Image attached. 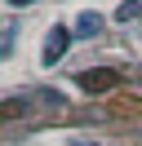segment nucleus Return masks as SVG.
<instances>
[{
  "mask_svg": "<svg viewBox=\"0 0 142 146\" xmlns=\"http://www.w3.org/2000/svg\"><path fill=\"white\" fill-rule=\"evenodd\" d=\"M67 49H71V31H67V27H49V36H44V53H40V62H44V66H53V62H58L62 53H67Z\"/></svg>",
  "mask_w": 142,
  "mask_h": 146,
  "instance_id": "1",
  "label": "nucleus"
},
{
  "mask_svg": "<svg viewBox=\"0 0 142 146\" xmlns=\"http://www.w3.org/2000/svg\"><path fill=\"white\" fill-rule=\"evenodd\" d=\"M67 146H93V142H84V137H71V142Z\"/></svg>",
  "mask_w": 142,
  "mask_h": 146,
  "instance_id": "6",
  "label": "nucleus"
},
{
  "mask_svg": "<svg viewBox=\"0 0 142 146\" xmlns=\"http://www.w3.org/2000/svg\"><path fill=\"white\" fill-rule=\"evenodd\" d=\"M9 5H13V9H22V5H36V0H9Z\"/></svg>",
  "mask_w": 142,
  "mask_h": 146,
  "instance_id": "7",
  "label": "nucleus"
},
{
  "mask_svg": "<svg viewBox=\"0 0 142 146\" xmlns=\"http://www.w3.org/2000/svg\"><path fill=\"white\" fill-rule=\"evenodd\" d=\"M76 80H80V89H84V93H107V89L115 84V71H107V66H98V71H80Z\"/></svg>",
  "mask_w": 142,
  "mask_h": 146,
  "instance_id": "2",
  "label": "nucleus"
},
{
  "mask_svg": "<svg viewBox=\"0 0 142 146\" xmlns=\"http://www.w3.org/2000/svg\"><path fill=\"white\" fill-rule=\"evenodd\" d=\"M115 18H120V22H138V18H142V0H120Z\"/></svg>",
  "mask_w": 142,
  "mask_h": 146,
  "instance_id": "4",
  "label": "nucleus"
},
{
  "mask_svg": "<svg viewBox=\"0 0 142 146\" xmlns=\"http://www.w3.org/2000/svg\"><path fill=\"white\" fill-rule=\"evenodd\" d=\"M98 31H102V18H98L93 9H89V13H80V22H76V36H80V40H93Z\"/></svg>",
  "mask_w": 142,
  "mask_h": 146,
  "instance_id": "3",
  "label": "nucleus"
},
{
  "mask_svg": "<svg viewBox=\"0 0 142 146\" xmlns=\"http://www.w3.org/2000/svg\"><path fill=\"white\" fill-rule=\"evenodd\" d=\"M13 36H18V27H13V22H9V27H5V58L13 53Z\"/></svg>",
  "mask_w": 142,
  "mask_h": 146,
  "instance_id": "5",
  "label": "nucleus"
}]
</instances>
